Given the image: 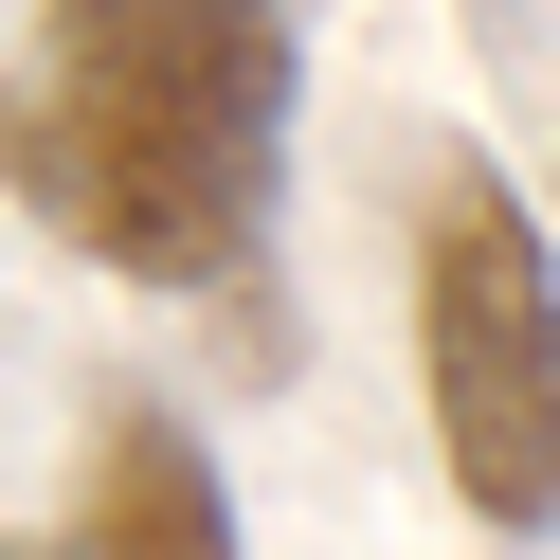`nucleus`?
Listing matches in <instances>:
<instances>
[{"label":"nucleus","mask_w":560,"mask_h":560,"mask_svg":"<svg viewBox=\"0 0 560 560\" xmlns=\"http://www.w3.org/2000/svg\"><path fill=\"white\" fill-rule=\"evenodd\" d=\"M0 199L127 290H235L290 199L271 0H55L0 73Z\"/></svg>","instance_id":"obj_1"},{"label":"nucleus","mask_w":560,"mask_h":560,"mask_svg":"<svg viewBox=\"0 0 560 560\" xmlns=\"http://www.w3.org/2000/svg\"><path fill=\"white\" fill-rule=\"evenodd\" d=\"M416 398L452 506L488 542H560V254L506 182H452L416 218Z\"/></svg>","instance_id":"obj_2"},{"label":"nucleus","mask_w":560,"mask_h":560,"mask_svg":"<svg viewBox=\"0 0 560 560\" xmlns=\"http://www.w3.org/2000/svg\"><path fill=\"white\" fill-rule=\"evenodd\" d=\"M73 560H235V488H218V452H199V416L109 398V434H91V506H73Z\"/></svg>","instance_id":"obj_3"},{"label":"nucleus","mask_w":560,"mask_h":560,"mask_svg":"<svg viewBox=\"0 0 560 560\" xmlns=\"http://www.w3.org/2000/svg\"><path fill=\"white\" fill-rule=\"evenodd\" d=\"M0 560H55V542H0Z\"/></svg>","instance_id":"obj_4"}]
</instances>
